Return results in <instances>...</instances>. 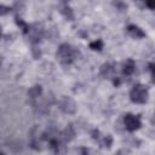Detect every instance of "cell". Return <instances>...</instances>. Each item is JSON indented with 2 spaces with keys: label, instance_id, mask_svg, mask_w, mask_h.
<instances>
[{
  "label": "cell",
  "instance_id": "obj_2",
  "mask_svg": "<svg viewBox=\"0 0 155 155\" xmlns=\"http://www.w3.org/2000/svg\"><path fill=\"white\" fill-rule=\"evenodd\" d=\"M125 125H126L127 130L135 131L136 128L139 127V120L133 115H126L125 116Z\"/></svg>",
  "mask_w": 155,
  "mask_h": 155
},
{
  "label": "cell",
  "instance_id": "obj_5",
  "mask_svg": "<svg viewBox=\"0 0 155 155\" xmlns=\"http://www.w3.org/2000/svg\"><path fill=\"white\" fill-rule=\"evenodd\" d=\"M124 72H125L126 74H131L133 72V63L131 61H128L127 64H125V69H124Z\"/></svg>",
  "mask_w": 155,
  "mask_h": 155
},
{
  "label": "cell",
  "instance_id": "obj_3",
  "mask_svg": "<svg viewBox=\"0 0 155 155\" xmlns=\"http://www.w3.org/2000/svg\"><path fill=\"white\" fill-rule=\"evenodd\" d=\"M59 55H61L62 59H67L68 61V58L72 57L70 56V47L69 46H62L61 50H59Z\"/></svg>",
  "mask_w": 155,
  "mask_h": 155
},
{
  "label": "cell",
  "instance_id": "obj_7",
  "mask_svg": "<svg viewBox=\"0 0 155 155\" xmlns=\"http://www.w3.org/2000/svg\"><path fill=\"white\" fill-rule=\"evenodd\" d=\"M147 6L150 9H155V0H147Z\"/></svg>",
  "mask_w": 155,
  "mask_h": 155
},
{
  "label": "cell",
  "instance_id": "obj_1",
  "mask_svg": "<svg viewBox=\"0 0 155 155\" xmlns=\"http://www.w3.org/2000/svg\"><path fill=\"white\" fill-rule=\"evenodd\" d=\"M132 101L136 103H143L147 100V90L143 86H136L131 92Z\"/></svg>",
  "mask_w": 155,
  "mask_h": 155
},
{
  "label": "cell",
  "instance_id": "obj_4",
  "mask_svg": "<svg viewBox=\"0 0 155 155\" xmlns=\"http://www.w3.org/2000/svg\"><path fill=\"white\" fill-rule=\"evenodd\" d=\"M128 30L131 32L133 35H136V36H143L144 34H143V32H141L139 30V28H137V27H133V26H131L128 28Z\"/></svg>",
  "mask_w": 155,
  "mask_h": 155
},
{
  "label": "cell",
  "instance_id": "obj_8",
  "mask_svg": "<svg viewBox=\"0 0 155 155\" xmlns=\"http://www.w3.org/2000/svg\"><path fill=\"white\" fill-rule=\"evenodd\" d=\"M152 67H153V68H152V72H153V78H154V81H155V66L153 64Z\"/></svg>",
  "mask_w": 155,
  "mask_h": 155
},
{
  "label": "cell",
  "instance_id": "obj_6",
  "mask_svg": "<svg viewBox=\"0 0 155 155\" xmlns=\"http://www.w3.org/2000/svg\"><path fill=\"white\" fill-rule=\"evenodd\" d=\"M91 47L94 48V50H101V47H102V41H96L94 42V44H91Z\"/></svg>",
  "mask_w": 155,
  "mask_h": 155
}]
</instances>
